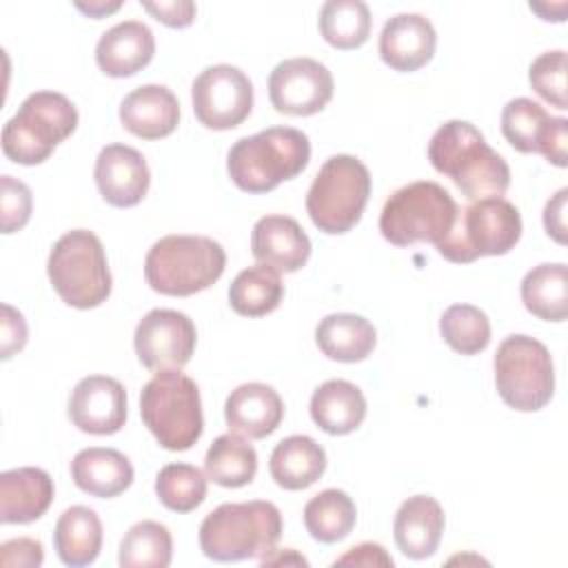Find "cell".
I'll return each mask as SVG.
<instances>
[{"label":"cell","mask_w":568,"mask_h":568,"mask_svg":"<svg viewBox=\"0 0 568 568\" xmlns=\"http://www.w3.org/2000/svg\"><path fill=\"white\" fill-rule=\"evenodd\" d=\"M444 342L459 355H477L490 344V320L473 304H453L439 317Z\"/></svg>","instance_id":"obj_36"},{"label":"cell","mask_w":568,"mask_h":568,"mask_svg":"<svg viewBox=\"0 0 568 568\" xmlns=\"http://www.w3.org/2000/svg\"><path fill=\"white\" fill-rule=\"evenodd\" d=\"M521 302L528 313L546 322H564L568 315V271L564 262H546L521 280Z\"/></svg>","instance_id":"obj_29"},{"label":"cell","mask_w":568,"mask_h":568,"mask_svg":"<svg viewBox=\"0 0 568 568\" xmlns=\"http://www.w3.org/2000/svg\"><path fill=\"white\" fill-rule=\"evenodd\" d=\"M122 126L142 140H160L175 131L180 122V102L162 84H142L120 102Z\"/></svg>","instance_id":"obj_20"},{"label":"cell","mask_w":568,"mask_h":568,"mask_svg":"<svg viewBox=\"0 0 568 568\" xmlns=\"http://www.w3.org/2000/svg\"><path fill=\"white\" fill-rule=\"evenodd\" d=\"M53 546L64 566L80 568L98 559L102 550V521L89 506L67 508L53 530Z\"/></svg>","instance_id":"obj_28"},{"label":"cell","mask_w":568,"mask_h":568,"mask_svg":"<svg viewBox=\"0 0 568 568\" xmlns=\"http://www.w3.org/2000/svg\"><path fill=\"white\" fill-rule=\"evenodd\" d=\"M142 7L162 24L171 29H184L195 20V2L191 0H169V2H142Z\"/></svg>","instance_id":"obj_41"},{"label":"cell","mask_w":568,"mask_h":568,"mask_svg":"<svg viewBox=\"0 0 568 568\" xmlns=\"http://www.w3.org/2000/svg\"><path fill=\"white\" fill-rule=\"evenodd\" d=\"M224 266L226 253L213 237L164 235L144 257V277L155 293L186 297L215 284Z\"/></svg>","instance_id":"obj_4"},{"label":"cell","mask_w":568,"mask_h":568,"mask_svg":"<svg viewBox=\"0 0 568 568\" xmlns=\"http://www.w3.org/2000/svg\"><path fill=\"white\" fill-rule=\"evenodd\" d=\"M282 515L264 499L226 501L200 524V548L213 561L262 559L275 550Z\"/></svg>","instance_id":"obj_3"},{"label":"cell","mask_w":568,"mask_h":568,"mask_svg":"<svg viewBox=\"0 0 568 568\" xmlns=\"http://www.w3.org/2000/svg\"><path fill=\"white\" fill-rule=\"evenodd\" d=\"M93 178L102 200L115 209L140 204L151 184L144 155L126 144H106L98 153Z\"/></svg>","instance_id":"obj_16"},{"label":"cell","mask_w":568,"mask_h":568,"mask_svg":"<svg viewBox=\"0 0 568 568\" xmlns=\"http://www.w3.org/2000/svg\"><path fill=\"white\" fill-rule=\"evenodd\" d=\"M530 87L559 111L568 109L566 100V51H546L532 60L528 69Z\"/></svg>","instance_id":"obj_38"},{"label":"cell","mask_w":568,"mask_h":568,"mask_svg":"<svg viewBox=\"0 0 568 568\" xmlns=\"http://www.w3.org/2000/svg\"><path fill=\"white\" fill-rule=\"evenodd\" d=\"M268 470L284 490H304L326 470L324 448L308 435L284 437L271 453Z\"/></svg>","instance_id":"obj_26"},{"label":"cell","mask_w":568,"mask_h":568,"mask_svg":"<svg viewBox=\"0 0 568 568\" xmlns=\"http://www.w3.org/2000/svg\"><path fill=\"white\" fill-rule=\"evenodd\" d=\"M284 417L280 393L262 382L240 384L224 404V419L231 433L248 439H264L277 430Z\"/></svg>","instance_id":"obj_19"},{"label":"cell","mask_w":568,"mask_h":568,"mask_svg":"<svg viewBox=\"0 0 568 568\" xmlns=\"http://www.w3.org/2000/svg\"><path fill=\"white\" fill-rule=\"evenodd\" d=\"M27 322L20 311H16L11 304H2V335H0V346H2V359H9L13 353L22 351L27 344Z\"/></svg>","instance_id":"obj_42"},{"label":"cell","mask_w":568,"mask_h":568,"mask_svg":"<svg viewBox=\"0 0 568 568\" xmlns=\"http://www.w3.org/2000/svg\"><path fill=\"white\" fill-rule=\"evenodd\" d=\"M53 479L47 470L22 466L0 475V521L31 524L40 519L53 501Z\"/></svg>","instance_id":"obj_22"},{"label":"cell","mask_w":568,"mask_h":568,"mask_svg":"<svg viewBox=\"0 0 568 568\" xmlns=\"http://www.w3.org/2000/svg\"><path fill=\"white\" fill-rule=\"evenodd\" d=\"M428 160L468 200L501 197L510 186L506 160L466 120H448L433 133Z\"/></svg>","instance_id":"obj_1"},{"label":"cell","mask_w":568,"mask_h":568,"mask_svg":"<svg viewBox=\"0 0 568 568\" xmlns=\"http://www.w3.org/2000/svg\"><path fill=\"white\" fill-rule=\"evenodd\" d=\"M251 253L257 264L277 273H295L311 257V240L297 220L288 215H264L251 231Z\"/></svg>","instance_id":"obj_17"},{"label":"cell","mask_w":568,"mask_h":568,"mask_svg":"<svg viewBox=\"0 0 568 568\" xmlns=\"http://www.w3.org/2000/svg\"><path fill=\"white\" fill-rule=\"evenodd\" d=\"M206 477L224 488H242L257 473V453L248 439L237 433H224L213 439L204 457Z\"/></svg>","instance_id":"obj_30"},{"label":"cell","mask_w":568,"mask_h":568,"mask_svg":"<svg viewBox=\"0 0 568 568\" xmlns=\"http://www.w3.org/2000/svg\"><path fill=\"white\" fill-rule=\"evenodd\" d=\"M335 566H393V557L384 550V546L364 541L337 557Z\"/></svg>","instance_id":"obj_43"},{"label":"cell","mask_w":568,"mask_h":568,"mask_svg":"<svg viewBox=\"0 0 568 568\" xmlns=\"http://www.w3.org/2000/svg\"><path fill=\"white\" fill-rule=\"evenodd\" d=\"M69 419L89 435H113L126 422V390L109 375L82 377L69 397Z\"/></svg>","instance_id":"obj_15"},{"label":"cell","mask_w":568,"mask_h":568,"mask_svg":"<svg viewBox=\"0 0 568 568\" xmlns=\"http://www.w3.org/2000/svg\"><path fill=\"white\" fill-rule=\"evenodd\" d=\"M144 426L166 450H189L204 430L197 384L180 368L158 371L140 393Z\"/></svg>","instance_id":"obj_5"},{"label":"cell","mask_w":568,"mask_h":568,"mask_svg":"<svg viewBox=\"0 0 568 568\" xmlns=\"http://www.w3.org/2000/svg\"><path fill=\"white\" fill-rule=\"evenodd\" d=\"M195 342L197 331L193 320L173 308L149 311L133 333V346L140 364L155 373L189 364Z\"/></svg>","instance_id":"obj_13"},{"label":"cell","mask_w":568,"mask_h":568,"mask_svg":"<svg viewBox=\"0 0 568 568\" xmlns=\"http://www.w3.org/2000/svg\"><path fill=\"white\" fill-rule=\"evenodd\" d=\"M552 115L530 98H513L501 111V133L519 153H541Z\"/></svg>","instance_id":"obj_35"},{"label":"cell","mask_w":568,"mask_h":568,"mask_svg":"<svg viewBox=\"0 0 568 568\" xmlns=\"http://www.w3.org/2000/svg\"><path fill=\"white\" fill-rule=\"evenodd\" d=\"M371 9L362 0H328L320 9L322 38L342 51L362 47L371 36Z\"/></svg>","instance_id":"obj_33"},{"label":"cell","mask_w":568,"mask_h":568,"mask_svg":"<svg viewBox=\"0 0 568 568\" xmlns=\"http://www.w3.org/2000/svg\"><path fill=\"white\" fill-rule=\"evenodd\" d=\"M160 504L173 513H191L206 499V475L191 464H166L155 477Z\"/></svg>","instance_id":"obj_37"},{"label":"cell","mask_w":568,"mask_h":568,"mask_svg":"<svg viewBox=\"0 0 568 568\" xmlns=\"http://www.w3.org/2000/svg\"><path fill=\"white\" fill-rule=\"evenodd\" d=\"M368 195L366 164L355 155L337 153L320 166L306 193V213L322 233L342 235L359 222Z\"/></svg>","instance_id":"obj_9"},{"label":"cell","mask_w":568,"mask_h":568,"mask_svg":"<svg viewBox=\"0 0 568 568\" xmlns=\"http://www.w3.org/2000/svg\"><path fill=\"white\" fill-rule=\"evenodd\" d=\"M311 160L308 135L293 126H268L240 138L226 155V171L244 193H266L297 178Z\"/></svg>","instance_id":"obj_2"},{"label":"cell","mask_w":568,"mask_h":568,"mask_svg":"<svg viewBox=\"0 0 568 568\" xmlns=\"http://www.w3.org/2000/svg\"><path fill=\"white\" fill-rule=\"evenodd\" d=\"M437 44L433 22L422 13H397L379 33V58L395 71H417L430 62Z\"/></svg>","instance_id":"obj_18"},{"label":"cell","mask_w":568,"mask_h":568,"mask_svg":"<svg viewBox=\"0 0 568 568\" xmlns=\"http://www.w3.org/2000/svg\"><path fill=\"white\" fill-rule=\"evenodd\" d=\"M155 53L153 31L140 20H124L106 29L95 44V62L111 78H126L144 69Z\"/></svg>","instance_id":"obj_21"},{"label":"cell","mask_w":568,"mask_h":568,"mask_svg":"<svg viewBox=\"0 0 568 568\" xmlns=\"http://www.w3.org/2000/svg\"><path fill=\"white\" fill-rule=\"evenodd\" d=\"M47 275L60 300L73 308H95L111 295V271L100 237L87 229L67 231L51 246Z\"/></svg>","instance_id":"obj_6"},{"label":"cell","mask_w":568,"mask_h":568,"mask_svg":"<svg viewBox=\"0 0 568 568\" xmlns=\"http://www.w3.org/2000/svg\"><path fill=\"white\" fill-rule=\"evenodd\" d=\"M320 351L335 362L353 364L366 359L377 342L373 324L355 313H331L315 328Z\"/></svg>","instance_id":"obj_27"},{"label":"cell","mask_w":568,"mask_h":568,"mask_svg":"<svg viewBox=\"0 0 568 568\" xmlns=\"http://www.w3.org/2000/svg\"><path fill=\"white\" fill-rule=\"evenodd\" d=\"M521 237V215L504 197L473 200L459 209L453 231L437 244L442 257L468 264L484 255H506Z\"/></svg>","instance_id":"obj_10"},{"label":"cell","mask_w":568,"mask_h":568,"mask_svg":"<svg viewBox=\"0 0 568 568\" xmlns=\"http://www.w3.org/2000/svg\"><path fill=\"white\" fill-rule=\"evenodd\" d=\"M173 557V537L160 521L133 524L120 541L118 564L122 568H166Z\"/></svg>","instance_id":"obj_34"},{"label":"cell","mask_w":568,"mask_h":568,"mask_svg":"<svg viewBox=\"0 0 568 568\" xmlns=\"http://www.w3.org/2000/svg\"><path fill=\"white\" fill-rule=\"evenodd\" d=\"M357 519L355 501L339 488H326L304 506V526L315 541L335 544L351 535Z\"/></svg>","instance_id":"obj_32"},{"label":"cell","mask_w":568,"mask_h":568,"mask_svg":"<svg viewBox=\"0 0 568 568\" xmlns=\"http://www.w3.org/2000/svg\"><path fill=\"white\" fill-rule=\"evenodd\" d=\"M333 73L313 58H288L268 75V98L277 113L313 115L333 98Z\"/></svg>","instance_id":"obj_14"},{"label":"cell","mask_w":568,"mask_h":568,"mask_svg":"<svg viewBox=\"0 0 568 568\" xmlns=\"http://www.w3.org/2000/svg\"><path fill=\"white\" fill-rule=\"evenodd\" d=\"M75 7H78L82 13H87L89 18L98 20V18H104V16L113 13V11H118V9L122 7V2H100V0H95V2H89V4L75 2Z\"/></svg>","instance_id":"obj_46"},{"label":"cell","mask_w":568,"mask_h":568,"mask_svg":"<svg viewBox=\"0 0 568 568\" xmlns=\"http://www.w3.org/2000/svg\"><path fill=\"white\" fill-rule=\"evenodd\" d=\"M288 564V561H293V564H302V566H306L308 561L304 559V557H300V555H295L293 550H288V555H277V557H262V564Z\"/></svg>","instance_id":"obj_47"},{"label":"cell","mask_w":568,"mask_h":568,"mask_svg":"<svg viewBox=\"0 0 568 568\" xmlns=\"http://www.w3.org/2000/svg\"><path fill=\"white\" fill-rule=\"evenodd\" d=\"M73 484L93 497L111 499L133 484V466L129 457L115 448H82L71 462Z\"/></svg>","instance_id":"obj_24"},{"label":"cell","mask_w":568,"mask_h":568,"mask_svg":"<svg viewBox=\"0 0 568 568\" xmlns=\"http://www.w3.org/2000/svg\"><path fill=\"white\" fill-rule=\"evenodd\" d=\"M78 126L75 104L58 91H36L2 129L4 155L24 166L42 164Z\"/></svg>","instance_id":"obj_8"},{"label":"cell","mask_w":568,"mask_h":568,"mask_svg":"<svg viewBox=\"0 0 568 568\" xmlns=\"http://www.w3.org/2000/svg\"><path fill=\"white\" fill-rule=\"evenodd\" d=\"M566 200L568 189H559L544 206V229L557 244H566Z\"/></svg>","instance_id":"obj_44"},{"label":"cell","mask_w":568,"mask_h":568,"mask_svg":"<svg viewBox=\"0 0 568 568\" xmlns=\"http://www.w3.org/2000/svg\"><path fill=\"white\" fill-rule=\"evenodd\" d=\"M311 417L328 435H348L366 417L364 393L346 379H328L311 395Z\"/></svg>","instance_id":"obj_25"},{"label":"cell","mask_w":568,"mask_h":568,"mask_svg":"<svg viewBox=\"0 0 568 568\" xmlns=\"http://www.w3.org/2000/svg\"><path fill=\"white\" fill-rule=\"evenodd\" d=\"M495 386L506 406L532 413L555 393V368L548 348L530 335H508L495 353Z\"/></svg>","instance_id":"obj_11"},{"label":"cell","mask_w":568,"mask_h":568,"mask_svg":"<svg viewBox=\"0 0 568 568\" xmlns=\"http://www.w3.org/2000/svg\"><path fill=\"white\" fill-rule=\"evenodd\" d=\"M191 100L200 124L213 131H229L248 118L253 84L242 69L213 64L193 80Z\"/></svg>","instance_id":"obj_12"},{"label":"cell","mask_w":568,"mask_h":568,"mask_svg":"<svg viewBox=\"0 0 568 568\" xmlns=\"http://www.w3.org/2000/svg\"><path fill=\"white\" fill-rule=\"evenodd\" d=\"M2 195H0V229L4 235L20 231L33 209V197L31 191L24 182L16 180L13 175H2L0 178Z\"/></svg>","instance_id":"obj_39"},{"label":"cell","mask_w":568,"mask_h":568,"mask_svg":"<svg viewBox=\"0 0 568 568\" xmlns=\"http://www.w3.org/2000/svg\"><path fill=\"white\" fill-rule=\"evenodd\" d=\"M459 206L437 182L419 180L397 189L379 213V231L395 246L439 244L457 220Z\"/></svg>","instance_id":"obj_7"},{"label":"cell","mask_w":568,"mask_h":568,"mask_svg":"<svg viewBox=\"0 0 568 568\" xmlns=\"http://www.w3.org/2000/svg\"><path fill=\"white\" fill-rule=\"evenodd\" d=\"M566 129H568L566 118H552L550 131H548L546 142H544V146H541V155H544L550 164L561 166V169L568 164V153H566L568 135H566Z\"/></svg>","instance_id":"obj_45"},{"label":"cell","mask_w":568,"mask_h":568,"mask_svg":"<svg viewBox=\"0 0 568 568\" xmlns=\"http://www.w3.org/2000/svg\"><path fill=\"white\" fill-rule=\"evenodd\" d=\"M284 297V284L280 273L255 264L235 275L229 286V304L237 315L244 317H262L273 313Z\"/></svg>","instance_id":"obj_31"},{"label":"cell","mask_w":568,"mask_h":568,"mask_svg":"<svg viewBox=\"0 0 568 568\" xmlns=\"http://www.w3.org/2000/svg\"><path fill=\"white\" fill-rule=\"evenodd\" d=\"M444 508L430 495H413L395 513V544L408 559L430 557L444 532Z\"/></svg>","instance_id":"obj_23"},{"label":"cell","mask_w":568,"mask_h":568,"mask_svg":"<svg viewBox=\"0 0 568 568\" xmlns=\"http://www.w3.org/2000/svg\"><path fill=\"white\" fill-rule=\"evenodd\" d=\"M44 559V548L38 539L31 537H18L0 544V566H24V568H38Z\"/></svg>","instance_id":"obj_40"}]
</instances>
